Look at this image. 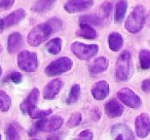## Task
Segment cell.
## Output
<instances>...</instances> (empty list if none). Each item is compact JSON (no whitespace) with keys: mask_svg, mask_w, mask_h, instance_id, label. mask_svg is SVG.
I'll return each mask as SVG.
<instances>
[{"mask_svg":"<svg viewBox=\"0 0 150 140\" xmlns=\"http://www.w3.org/2000/svg\"><path fill=\"white\" fill-rule=\"evenodd\" d=\"M1 74H2V68H1V66H0V76H1Z\"/></svg>","mask_w":150,"mask_h":140,"instance_id":"f35d334b","label":"cell"},{"mask_svg":"<svg viewBox=\"0 0 150 140\" xmlns=\"http://www.w3.org/2000/svg\"><path fill=\"white\" fill-rule=\"evenodd\" d=\"M64 119L60 117V115H56L52 117L50 119H41L39 122L34 125V127L31 129V131L29 132L30 136H34L37 132H52L56 130L60 129L62 127Z\"/></svg>","mask_w":150,"mask_h":140,"instance_id":"277c9868","label":"cell"},{"mask_svg":"<svg viewBox=\"0 0 150 140\" xmlns=\"http://www.w3.org/2000/svg\"><path fill=\"white\" fill-rule=\"evenodd\" d=\"M71 50L80 60H90L99 52V46L97 44H86L75 41L71 44Z\"/></svg>","mask_w":150,"mask_h":140,"instance_id":"8992f818","label":"cell"},{"mask_svg":"<svg viewBox=\"0 0 150 140\" xmlns=\"http://www.w3.org/2000/svg\"><path fill=\"white\" fill-rule=\"evenodd\" d=\"M73 62L68 57H61L57 60L52 61L48 64V66L45 68V73L48 76H56L69 71L72 68Z\"/></svg>","mask_w":150,"mask_h":140,"instance_id":"5b68a950","label":"cell"},{"mask_svg":"<svg viewBox=\"0 0 150 140\" xmlns=\"http://www.w3.org/2000/svg\"><path fill=\"white\" fill-rule=\"evenodd\" d=\"M9 80L13 82V84L18 85V84H21L22 80H23V77H22V74L20 72H13L11 75L8 76Z\"/></svg>","mask_w":150,"mask_h":140,"instance_id":"1f68e13d","label":"cell"},{"mask_svg":"<svg viewBox=\"0 0 150 140\" xmlns=\"http://www.w3.org/2000/svg\"><path fill=\"white\" fill-rule=\"evenodd\" d=\"M94 5V0H69L64 9L69 14H76L90 9Z\"/></svg>","mask_w":150,"mask_h":140,"instance_id":"30bf717a","label":"cell"},{"mask_svg":"<svg viewBox=\"0 0 150 140\" xmlns=\"http://www.w3.org/2000/svg\"><path fill=\"white\" fill-rule=\"evenodd\" d=\"M109 48L112 52H118L123 45V38L118 32H112L108 37Z\"/></svg>","mask_w":150,"mask_h":140,"instance_id":"d6986e66","label":"cell"},{"mask_svg":"<svg viewBox=\"0 0 150 140\" xmlns=\"http://www.w3.org/2000/svg\"><path fill=\"white\" fill-rule=\"evenodd\" d=\"M11 97L4 92V91H0V110L5 112L11 108Z\"/></svg>","mask_w":150,"mask_h":140,"instance_id":"83f0119b","label":"cell"},{"mask_svg":"<svg viewBox=\"0 0 150 140\" xmlns=\"http://www.w3.org/2000/svg\"><path fill=\"white\" fill-rule=\"evenodd\" d=\"M127 9V2L125 0H119L115 7V14H114V20L116 23H120L123 20Z\"/></svg>","mask_w":150,"mask_h":140,"instance_id":"7402d4cb","label":"cell"},{"mask_svg":"<svg viewBox=\"0 0 150 140\" xmlns=\"http://www.w3.org/2000/svg\"><path fill=\"white\" fill-rule=\"evenodd\" d=\"M18 65L25 72H34L38 68L37 55L33 52L24 50L18 56Z\"/></svg>","mask_w":150,"mask_h":140,"instance_id":"52a82bcc","label":"cell"},{"mask_svg":"<svg viewBox=\"0 0 150 140\" xmlns=\"http://www.w3.org/2000/svg\"><path fill=\"white\" fill-rule=\"evenodd\" d=\"M79 97H80V86L79 85H74L71 88L70 94H69L68 98H67L66 103L67 104H73V103L77 102Z\"/></svg>","mask_w":150,"mask_h":140,"instance_id":"4316f807","label":"cell"},{"mask_svg":"<svg viewBox=\"0 0 150 140\" xmlns=\"http://www.w3.org/2000/svg\"><path fill=\"white\" fill-rule=\"evenodd\" d=\"M105 112L109 117H118L122 114L123 106L115 99H111L105 104Z\"/></svg>","mask_w":150,"mask_h":140,"instance_id":"9a60e30c","label":"cell"},{"mask_svg":"<svg viewBox=\"0 0 150 140\" xmlns=\"http://www.w3.org/2000/svg\"><path fill=\"white\" fill-rule=\"evenodd\" d=\"M117 97L123 104L131 107V108H139L142 105L141 98L129 88H123L119 90L117 92Z\"/></svg>","mask_w":150,"mask_h":140,"instance_id":"ba28073f","label":"cell"},{"mask_svg":"<svg viewBox=\"0 0 150 140\" xmlns=\"http://www.w3.org/2000/svg\"><path fill=\"white\" fill-rule=\"evenodd\" d=\"M23 45V36L19 32H13L9 35L7 40V50L9 54L17 53Z\"/></svg>","mask_w":150,"mask_h":140,"instance_id":"2e32d148","label":"cell"},{"mask_svg":"<svg viewBox=\"0 0 150 140\" xmlns=\"http://www.w3.org/2000/svg\"><path fill=\"white\" fill-rule=\"evenodd\" d=\"M92 95L96 100H104L109 95V85L105 80L98 82L93 86Z\"/></svg>","mask_w":150,"mask_h":140,"instance_id":"5bb4252c","label":"cell"},{"mask_svg":"<svg viewBox=\"0 0 150 140\" xmlns=\"http://www.w3.org/2000/svg\"><path fill=\"white\" fill-rule=\"evenodd\" d=\"M26 16V11L24 9H17L16 11L11 13V15H8L4 20H3V24H4V28H9L11 26L16 25L19 22H21L22 20L25 18Z\"/></svg>","mask_w":150,"mask_h":140,"instance_id":"e0dca14e","label":"cell"},{"mask_svg":"<svg viewBox=\"0 0 150 140\" xmlns=\"http://www.w3.org/2000/svg\"><path fill=\"white\" fill-rule=\"evenodd\" d=\"M111 11H112V4L111 2L107 1V2H104L101 6V14H102L103 19H108L111 15Z\"/></svg>","mask_w":150,"mask_h":140,"instance_id":"4dcf8cb0","label":"cell"},{"mask_svg":"<svg viewBox=\"0 0 150 140\" xmlns=\"http://www.w3.org/2000/svg\"><path fill=\"white\" fill-rule=\"evenodd\" d=\"M52 32H54V27L50 23V21L46 22V23L39 24V25L35 26L29 32L27 37V41L30 45L38 46L42 42L45 41Z\"/></svg>","mask_w":150,"mask_h":140,"instance_id":"6da1fadb","label":"cell"},{"mask_svg":"<svg viewBox=\"0 0 150 140\" xmlns=\"http://www.w3.org/2000/svg\"><path fill=\"white\" fill-rule=\"evenodd\" d=\"M76 35L79 37L86 38V39H95L97 37V32L88 24H80V27L78 31L76 32Z\"/></svg>","mask_w":150,"mask_h":140,"instance_id":"ffe728a7","label":"cell"},{"mask_svg":"<svg viewBox=\"0 0 150 140\" xmlns=\"http://www.w3.org/2000/svg\"><path fill=\"white\" fill-rule=\"evenodd\" d=\"M111 136L117 140H133L135 139L133 131L125 124H116L111 128Z\"/></svg>","mask_w":150,"mask_h":140,"instance_id":"8fae6325","label":"cell"},{"mask_svg":"<svg viewBox=\"0 0 150 140\" xmlns=\"http://www.w3.org/2000/svg\"><path fill=\"white\" fill-rule=\"evenodd\" d=\"M0 139H1V135H0Z\"/></svg>","mask_w":150,"mask_h":140,"instance_id":"60d3db41","label":"cell"},{"mask_svg":"<svg viewBox=\"0 0 150 140\" xmlns=\"http://www.w3.org/2000/svg\"><path fill=\"white\" fill-rule=\"evenodd\" d=\"M140 66L144 70H147L150 68V50H142L139 54Z\"/></svg>","mask_w":150,"mask_h":140,"instance_id":"484cf974","label":"cell"},{"mask_svg":"<svg viewBox=\"0 0 150 140\" xmlns=\"http://www.w3.org/2000/svg\"><path fill=\"white\" fill-rule=\"evenodd\" d=\"M145 23V7L143 5H137L134 7L132 13L125 20V27L131 33H137L143 28Z\"/></svg>","mask_w":150,"mask_h":140,"instance_id":"7a4b0ae2","label":"cell"},{"mask_svg":"<svg viewBox=\"0 0 150 140\" xmlns=\"http://www.w3.org/2000/svg\"><path fill=\"white\" fill-rule=\"evenodd\" d=\"M82 121V115L80 112H74L70 115L68 122H67V127L68 128H74L77 127Z\"/></svg>","mask_w":150,"mask_h":140,"instance_id":"f1b7e54d","label":"cell"},{"mask_svg":"<svg viewBox=\"0 0 150 140\" xmlns=\"http://www.w3.org/2000/svg\"><path fill=\"white\" fill-rule=\"evenodd\" d=\"M100 117H101V113H100V111H99V109L95 108L94 110L92 111L93 121H99V119H100Z\"/></svg>","mask_w":150,"mask_h":140,"instance_id":"8d00e7d4","label":"cell"},{"mask_svg":"<svg viewBox=\"0 0 150 140\" xmlns=\"http://www.w3.org/2000/svg\"><path fill=\"white\" fill-rule=\"evenodd\" d=\"M52 109L43 110V109H37L35 107L34 109H32L31 112H30L29 114L32 119H43V117H46L50 114H52Z\"/></svg>","mask_w":150,"mask_h":140,"instance_id":"f546056e","label":"cell"},{"mask_svg":"<svg viewBox=\"0 0 150 140\" xmlns=\"http://www.w3.org/2000/svg\"><path fill=\"white\" fill-rule=\"evenodd\" d=\"M142 91L145 93H150V80H145L142 82Z\"/></svg>","mask_w":150,"mask_h":140,"instance_id":"d590c367","label":"cell"},{"mask_svg":"<svg viewBox=\"0 0 150 140\" xmlns=\"http://www.w3.org/2000/svg\"><path fill=\"white\" fill-rule=\"evenodd\" d=\"M46 50L52 55H57L62 50V39L61 38H52L46 44Z\"/></svg>","mask_w":150,"mask_h":140,"instance_id":"cb8c5ba5","label":"cell"},{"mask_svg":"<svg viewBox=\"0 0 150 140\" xmlns=\"http://www.w3.org/2000/svg\"><path fill=\"white\" fill-rule=\"evenodd\" d=\"M3 29H4V24H3V20L0 18V33L3 31Z\"/></svg>","mask_w":150,"mask_h":140,"instance_id":"74e56055","label":"cell"},{"mask_svg":"<svg viewBox=\"0 0 150 140\" xmlns=\"http://www.w3.org/2000/svg\"><path fill=\"white\" fill-rule=\"evenodd\" d=\"M15 3V0H0V7L3 9H9Z\"/></svg>","mask_w":150,"mask_h":140,"instance_id":"836d02e7","label":"cell"},{"mask_svg":"<svg viewBox=\"0 0 150 140\" xmlns=\"http://www.w3.org/2000/svg\"><path fill=\"white\" fill-rule=\"evenodd\" d=\"M136 134L139 138H145L150 133V117L147 113H141L135 121Z\"/></svg>","mask_w":150,"mask_h":140,"instance_id":"9c48e42d","label":"cell"},{"mask_svg":"<svg viewBox=\"0 0 150 140\" xmlns=\"http://www.w3.org/2000/svg\"><path fill=\"white\" fill-rule=\"evenodd\" d=\"M78 138H79V139L91 140L94 138V133H93V131H91V130H84V131L80 132Z\"/></svg>","mask_w":150,"mask_h":140,"instance_id":"d6a6232c","label":"cell"},{"mask_svg":"<svg viewBox=\"0 0 150 140\" xmlns=\"http://www.w3.org/2000/svg\"><path fill=\"white\" fill-rule=\"evenodd\" d=\"M63 87V82L59 78L52 80L44 87L43 89V98L45 100H52L56 98V96L59 94Z\"/></svg>","mask_w":150,"mask_h":140,"instance_id":"4fadbf2b","label":"cell"},{"mask_svg":"<svg viewBox=\"0 0 150 140\" xmlns=\"http://www.w3.org/2000/svg\"><path fill=\"white\" fill-rule=\"evenodd\" d=\"M5 134H6V137L11 140L15 139H20V132H19V127L16 124L11 123L8 124L5 128Z\"/></svg>","mask_w":150,"mask_h":140,"instance_id":"d4e9b609","label":"cell"},{"mask_svg":"<svg viewBox=\"0 0 150 140\" xmlns=\"http://www.w3.org/2000/svg\"><path fill=\"white\" fill-rule=\"evenodd\" d=\"M131 53L123 50L117 58L116 66H115V77L117 82H125L129 77L132 67Z\"/></svg>","mask_w":150,"mask_h":140,"instance_id":"3957f363","label":"cell"},{"mask_svg":"<svg viewBox=\"0 0 150 140\" xmlns=\"http://www.w3.org/2000/svg\"><path fill=\"white\" fill-rule=\"evenodd\" d=\"M38 97H39V91H38V89H33L30 92V94L28 95L27 98L20 105V108H21L22 112L24 114H29L32 109L35 108L38 101Z\"/></svg>","mask_w":150,"mask_h":140,"instance_id":"7c38bea8","label":"cell"},{"mask_svg":"<svg viewBox=\"0 0 150 140\" xmlns=\"http://www.w3.org/2000/svg\"><path fill=\"white\" fill-rule=\"evenodd\" d=\"M108 66H109L108 59L105 58V57H99V58H97L90 66V71L92 72L93 74L102 73V72L106 71Z\"/></svg>","mask_w":150,"mask_h":140,"instance_id":"ac0fdd59","label":"cell"},{"mask_svg":"<svg viewBox=\"0 0 150 140\" xmlns=\"http://www.w3.org/2000/svg\"><path fill=\"white\" fill-rule=\"evenodd\" d=\"M50 23L52 24V26L54 27V31L56 30H60L62 28V22L59 19H52L50 20Z\"/></svg>","mask_w":150,"mask_h":140,"instance_id":"e575fe53","label":"cell"},{"mask_svg":"<svg viewBox=\"0 0 150 140\" xmlns=\"http://www.w3.org/2000/svg\"><path fill=\"white\" fill-rule=\"evenodd\" d=\"M56 0H37L32 6V11L35 13H45L52 7Z\"/></svg>","mask_w":150,"mask_h":140,"instance_id":"44dd1931","label":"cell"},{"mask_svg":"<svg viewBox=\"0 0 150 140\" xmlns=\"http://www.w3.org/2000/svg\"><path fill=\"white\" fill-rule=\"evenodd\" d=\"M0 53H1V46H0Z\"/></svg>","mask_w":150,"mask_h":140,"instance_id":"ab89813d","label":"cell"},{"mask_svg":"<svg viewBox=\"0 0 150 140\" xmlns=\"http://www.w3.org/2000/svg\"><path fill=\"white\" fill-rule=\"evenodd\" d=\"M79 24H88V25H94V26H102L103 19L96 15H86V16L80 17Z\"/></svg>","mask_w":150,"mask_h":140,"instance_id":"603a6c76","label":"cell"}]
</instances>
